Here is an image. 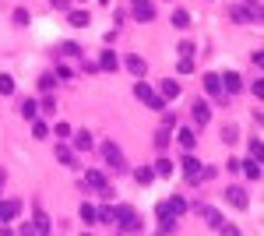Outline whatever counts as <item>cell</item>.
Instances as JSON below:
<instances>
[{
  "mask_svg": "<svg viewBox=\"0 0 264 236\" xmlns=\"http://www.w3.org/2000/svg\"><path fill=\"white\" fill-rule=\"evenodd\" d=\"M81 219H85L88 226H95V208H92V205H81Z\"/></svg>",
  "mask_w": 264,
  "mask_h": 236,
  "instance_id": "cell-29",
  "label": "cell"
},
{
  "mask_svg": "<svg viewBox=\"0 0 264 236\" xmlns=\"http://www.w3.org/2000/svg\"><path fill=\"white\" fill-rule=\"evenodd\" d=\"M152 169H155L159 176H169V173H173V162H169V159H159V162H155Z\"/></svg>",
  "mask_w": 264,
  "mask_h": 236,
  "instance_id": "cell-25",
  "label": "cell"
},
{
  "mask_svg": "<svg viewBox=\"0 0 264 236\" xmlns=\"http://www.w3.org/2000/svg\"><path fill=\"white\" fill-rule=\"evenodd\" d=\"M102 159H106L113 169H127V162H124V152L117 148V141H102Z\"/></svg>",
  "mask_w": 264,
  "mask_h": 236,
  "instance_id": "cell-2",
  "label": "cell"
},
{
  "mask_svg": "<svg viewBox=\"0 0 264 236\" xmlns=\"http://www.w3.org/2000/svg\"><path fill=\"white\" fill-rule=\"evenodd\" d=\"M127 71L141 78V74H144V60H141V57H127Z\"/></svg>",
  "mask_w": 264,
  "mask_h": 236,
  "instance_id": "cell-17",
  "label": "cell"
},
{
  "mask_svg": "<svg viewBox=\"0 0 264 236\" xmlns=\"http://www.w3.org/2000/svg\"><path fill=\"white\" fill-rule=\"evenodd\" d=\"M204 92L208 95H218L222 92V78L218 74H204Z\"/></svg>",
  "mask_w": 264,
  "mask_h": 236,
  "instance_id": "cell-12",
  "label": "cell"
},
{
  "mask_svg": "<svg viewBox=\"0 0 264 236\" xmlns=\"http://www.w3.org/2000/svg\"><path fill=\"white\" fill-rule=\"evenodd\" d=\"M14 21L18 25H28V11H14Z\"/></svg>",
  "mask_w": 264,
  "mask_h": 236,
  "instance_id": "cell-36",
  "label": "cell"
},
{
  "mask_svg": "<svg viewBox=\"0 0 264 236\" xmlns=\"http://www.w3.org/2000/svg\"><path fill=\"white\" fill-rule=\"evenodd\" d=\"M176 141L183 145V152H191V148L198 145V134H194L191 127H180V134H176Z\"/></svg>",
  "mask_w": 264,
  "mask_h": 236,
  "instance_id": "cell-7",
  "label": "cell"
},
{
  "mask_svg": "<svg viewBox=\"0 0 264 236\" xmlns=\"http://www.w3.org/2000/svg\"><path fill=\"white\" fill-rule=\"evenodd\" d=\"M166 145H169V134L159 131V134H155V148H166Z\"/></svg>",
  "mask_w": 264,
  "mask_h": 236,
  "instance_id": "cell-34",
  "label": "cell"
},
{
  "mask_svg": "<svg viewBox=\"0 0 264 236\" xmlns=\"http://www.w3.org/2000/svg\"><path fill=\"white\" fill-rule=\"evenodd\" d=\"M225 198H229V205H236V208H247V194H243V187H229V190H225Z\"/></svg>",
  "mask_w": 264,
  "mask_h": 236,
  "instance_id": "cell-8",
  "label": "cell"
},
{
  "mask_svg": "<svg viewBox=\"0 0 264 236\" xmlns=\"http://www.w3.org/2000/svg\"><path fill=\"white\" fill-rule=\"evenodd\" d=\"M39 109H43V113H46V116H50V113H57V102H53V99H50V95H46V99H43V106H39Z\"/></svg>",
  "mask_w": 264,
  "mask_h": 236,
  "instance_id": "cell-32",
  "label": "cell"
},
{
  "mask_svg": "<svg viewBox=\"0 0 264 236\" xmlns=\"http://www.w3.org/2000/svg\"><path fill=\"white\" fill-rule=\"evenodd\" d=\"M53 85H57V78H53V74H43V78H39V92H50Z\"/></svg>",
  "mask_w": 264,
  "mask_h": 236,
  "instance_id": "cell-28",
  "label": "cell"
},
{
  "mask_svg": "<svg viewBox=\"0 0 264 236\" xmlns=\"http://www.w3.org/2000/svg\"><path fill=\"white\" fill-rule=\"evenodd\" d=\"M99 67H102V71H117V67H120L117 53H109V50H102V53H99Z\"/></svg>",
  "mask_w": 264,
  "mask_h": 236,
  "instance_id": "cell-9",
  "label": "cell"
},
{
  "mask_svg": "<svg viewBox=\"0 0 264 236\" xmlns=\"http://www.w3.org/2000/svg\"><path fill=\"white\" fill-rule=\"evenodd\" d=\"M35 113H39V102L25 99V102H21V116H25V120H35Z\"/></svg>",
  "mask_w": 264,
  "mask_h": 236,
  "instance_id": "cell-14",
  "label": "cell"
},
{
  "mask_svg": "<svg viewBox=\"0 0 264 236\" xmlns=\"http://www.w3.org/2000/svg\"><path fill=\"white\" fill-rule=\"evenodd\" d=\"M53 131H57V134H60V138H70V124H57V127H53Z\"/></svg>",
  "mask_w": 264,
  "mask_h": 236,
  "instance_id": "cell-35",
  "label": "cell"
},
{
  "mask_svg": "<svg viewBox=\"0 0 264 236\" xmlns=\"http://www.w3.org/2000/svg\"><path fill=\"white\" fill-rule=\"evenodd\" d=\"M113 219H117V226H120L124 233H137V229H141V222H137V212H134V208H127V205L113 208Z\"/></svg>",
  "mask_w": 264,
  "mask_h": 236,
  "instance_id": "cell-1",
  "label": "cell"
},
{
  "mask_svg": "<svg viewBox=\"0 0 264 236\" xmlns=\"http://www.w3.org/2000/svg\"><path fill=\"white\" fill-rule=\"evenodd\" d=\"M131 4H148V0H131Z\"/></svg>",
  "mask_w": 264,
  "mask_h": 236,
  "instance_id": "cell-37",
  "label": "cell"
},
{
  "mask_svg": "<svg viewBox=\"0 0 264 236\" xmlns=\"http://www.w3.org/2000/svg\"><path fill=\"white\" fill-rule=\"evenodd\" d=\"M21 212V201H4V205H0V219H14Z\"/></svg>",
  "mask_w": 264,
  "mask_h": 236,
  "instance_id": "cell-13",
  "label": "cell"
},
{
  "mask_svg": "<svg viewBox=\"0 0 264 236\" xmlns=\"http://www.w3.org/2000/svg\"><path fill=\"white\" fill-rule=\"evenodd\" d=\"M222 134H225V141H229V145H236V141H240V131H236L233 124H229V127H225Z\"/></svg>",
  "mask_w": 264,
  "mask_h": 236,
  "instance_id": "cell-31",
  "label": "cell"
},
{
  "mask_svg": "<svg viewBox=\"0 0 264 236\" xmlns=\"http://www.w3.org/2000/svg\"><path fill=\"white\" fill-rule=\"evenodd\" d=\"M0 92H4V95L14 92V78H11V74H0Z\"/></svg>",
  "mask_w": 264,
  "mask_h": 236,
  "instance_id": "cell-23",
  "label": "cell"
},
{
  "mask_svg": "<svg viewBox=\"0 0 264 236\" xmlns=\"http://www.w3.org/2000/svg\"><path fill=\"white\" fill-rule=\"evenodd\" d=\"M176 67H180V74H191V71H194V60H191V57H180Z\"/></svg>",
  "mask_w": 264,
  "mask_h": 236,
  "instance_id": "cell-30",
  "label": "cell"
},
{
  "mask_svg": "<svg viewBox=\"0 0 264 236\" xmlns=\"http://www.w3.org/2000/svg\"><path fill=\"white\" fill-rule=\"evenodd\" d=\"M57 159H60L64 166H74V152H70L67 145H60V148H57Z\"/></svg>",
  "mask_w": 264,
  "mask_h": 236,
  "instance_id": "cell-20",
  "label": "cell"
},
{
  "mask_svg": "<svg viewBox=\"0 0 264 236\" xmlns=\"http://www.w3.org/2000/svg\"><path fill=\"white\" fill-rule=\"evenodd\" d=\"M250 159H257V162H261V141H257V138L250 141Z\"/></svg>",
  "mask_w": 264,
  "mask_h": 236,
  "instance_id": "cell-33",
  "label": "cell"
},
{
  "mask_svg": "<svg viewBox=\"0 0 264 236\" xmlns=\"http://www.w3.org/2000/svg\"><path fill=\"white\" fill-rule=\"evenodd\" d=\"M95 222H113V208H95Z\"/></svg>",
  "mask_w": 264,
  "mask_h": 236,
  "instance_id": "cell-27",
  "label": "cell"
},
{
  "mask_svg": "<svg viewBox=\"0 0 264 236\" xmlns=\"http://www.w3.org/2000/svg\"><path fill=\"white\" fill-rule=\"evenodd\" d=\"M134 18L137 21H152L155 18V7L152 4H134Z\"/></svg>",
  "mask_w": 264,
  "mask_h": 236,
  "instance_id": "cell-11",
  "label": "cell"
},
{
  "mask_svg": "<svg viewBox=\"0 0 264 236\" xmlns=\"http://www.w3.org/2000/svg\"><path fill=\"white\" fill-rule=\"evenodd\" d=\"M222 78V88H229V92H243V78L236 74V71H229V74H218Z\"/></svg>",
  "mask_w": 264,
  "mask_h": 236,
  "instance_id": "cell-6",
  "label": "cell"
},
{
  "mask_svg": "<svg viewBox=\"0 0 264 236\" xmlns=\"http://www.w3.org/2000/svg\"><path fill=\"white\" fill-rule=\"evenodd\" d=\"M166 208H169L173 215H180V212H187V198H180V194H176V198H169V201H166Z\"/></svg>",
  "mask_w": 264,
  "mask_h": 236,
  "instance_id": "cell-15",
  "label": "cell"
},
{
  "mask_svg": "<svg viewBox=\"0 0 264 236\" xmlns=\"http://www.w3.org/2000/svg\"><path fill=\"white\" fill-rule=\"evenodd\" d=\"M32 134H35V138H50V124H46V120H35V124H32Z\"/></svg>",
  "mask_w": 264,
  "mask_h": 236,
  "instance_id": "cell-22",
  "label": "cell"
},
{
  "mask_svg": "<svg viewBox=\"0 0 264 236\" xmlns=\"http://www.w3.org/2000/svg\"><path fill=\"white\" fill-rule=\"evenodd\" d=\"M74 141H78V148H81V152H88V148H92V134H88V131H78V138H74Z\"/></svg>",
  "mask_w": 264,
  "mask_h": 236,
  "instance_id": "cell-24",
  "label": "cell"
},
{
  "mask_svg": "<svg viewBox=\"0 0 264 236\" xmlns=\"http://www.w3.org/2000/svg\"><path fill=\"white\" fill-rule=\"evenodd\" d=\"M134 95H137L141 102H148V106H152V109H166V99H162V95H155V92H152V88H148L144 81H137V85H134Z\"/></svg>",
  "mask_w": 264,
  "mask_h": 236,
  "instance_id": "cell-3",
  "label": "cell"
},
{
  "mask_svg": "<svg viewBox=\"0 0 264 236\" xmlns=\"http://www.w3.org/2000/svg\"><path fill=\"white\" fill-rule=\"evenodd\" d=\"M155 215H159V229H162V233H176V215H173L166 205H159Z\"/></svg>",
  "mask_w": 264,
  "mask_h": 236,
  "instance_id": "cell-4",
  "label": "cell"
},
{
  "mask_svg": "<svg viewBox=\"0 0 264 236\" xmlns=\"http://www.w3.org/2000/svg\"><path fill=\"white\" fill-rule=\"evenodd\" d=\"M173 25H176V28H187V25H191V14H187L183 7H176V11H173Z\"/></svg>",
  "mask_w": 264,
  "mask_h": 236,
  "instance_id": "cell-16",
  "label": "cell"
},
{
  "mask_svg": "<svg viewBox=\"0 0 264 236\" xmlns=\"http://www.w3.org/2000/svg\"><path fill=\"white\" fill-rule=\"evenodd\" d=\"M180 95V81H162V99H176Z\"/></svg>",
  "mask_w": 264,
  "mask_h": 236,
  "instance_id": "cell-18",
  "label": "cell"
},
{
  "mask_svg": "<svg viewBox=\"0 0 264 236\" xmlns=\"http://www.w3.org/2000/svg\"><path fill=\"white\" fill-rule=\"evenodd\" d=\"M183 176H187V180H198V176H201V162L194 159L191 152H183Z\"/></svg>",
  "mask_w": 264,
  "mask_h": 236,
  "instance_id": "cell-5",
  "label": "cell"
},
{
  "mask_svg": "<svg viewBox=\"0 0 264 236\" xmlns=\"http://www.w3.org/2000/svg\"><path fill=\"white\" fill-rule=\"evenodd\" d=\"M88 183H92L95 190H102V187H109V183H106V176H102L99 169H88Z\"/></svg>",
  "mask_w": 264,
  "mask_h": 236,
  "instance_id": "cell-19",
  "label": "cell"
},
{
  "mask_svg": "<svg viewBox=\"0 0 264 236\" xmlns=\"http://www.w3.org/2000/svg\"><path fill=\"white\" fill-rule=\"evenodd\" d=\"M191 109H194V124H201V127H204V124L211 120V113H208V102H194Z\"/></svg>",
  "mask_w": 264,
  "mask_h": 236,
  "instance_id": "cell-10",
  "label": "cell"
},
{
  "mask_svg": "<svg viewBox=\"0 0 264 236\" xmlns=\"http://www.w3.org/2000/svg\"><path fill=\"white\" fill-rule=\"evenodd\" d=\"M70 25L85 28V25H88V14H85V11H70Z\"/></svg>",
  "mask_w": 264,
  "mask_h": 236,
  "instance_id": "cell-26",
  "label": "cell"
},
{
  "mask_svg": "<svg viewBox=\"0 0 264 236\" xmlns=\"http://www.w3.org/2000/svg\"><path fill=\"white\" fill-rule=\"evenodd\" d=\"M134 176H137V183H152V180H155V169H152V166H141Z\"/></svg>",
  "mask_w": 264,
  "mask_h": 236,
  "instance_id": "cell-21",
  "label": "cell"
}]
</instances>
